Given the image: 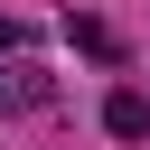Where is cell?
Masks as SVG:
<instances>
[{"mask_svg": "<svg viewBox=\"0 0 150 150\" xmlns=\"http://www.w3.org/2000/svg\"><path fill=\"white\" fill-rule=\"evenodd\" d=\"M103 131H112V141H141V131H150V94H141V84H112V103H103Z\"/></svg>", "mask_w": 150, "mask_h": 150, "instance_id": "6da1fadb", "label": "cell"}, {"mask_svg": "<svg viewBox=\"0 0 150 150\" xmlns=\"http://www.w3.org/2000/svg\"><path fill=\"white\" fill-rule=\"evenodd\" d=\"M66 38H75L84 56H112V28H103V19H66Z\"/></svg>", "mask_w": 150, "mask_h": 150, "instance_id": "7a4b0ae2", "label": "cell"}, {"mask_svg": "<svg viewBox=\"0 0 150 150\" xmlns=\"http://www.w3.org/2000/svg\"><path fill=\"white\" fill-rule=\"evenodd\" d=\"M9 47H19V19H0V56H9Z\"/></svg>", "mask_w": 150, "mask_h": 150, "instance_id": "3957f363", "label": "cell"}]
</instances>
